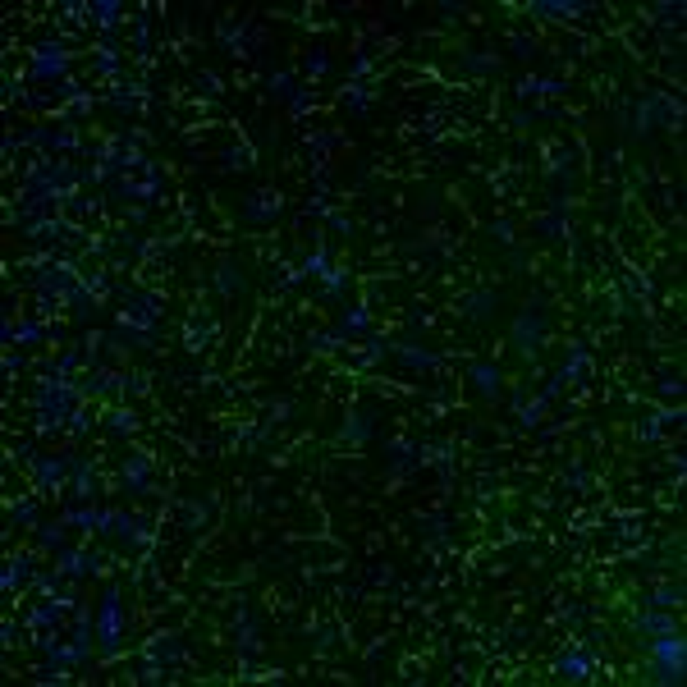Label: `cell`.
Returning a JSON list of instances; mask_svg holds the SVG:
<instances>
[{
  "label": "cell",
  "instance_id": "1",
  "mask_svg": "<svg viewBox=\"0 0 687 687\" xmlns=\"http://www.w3.org/2000/svg\"><path fill=\"white\" fill-rule=\"evenodd\" d=\"M124 642V623H120V591L106 587V596H101V646L106 651H120Z\"/></svg>",
  "mask_w": 687,
  "mask_h": 687
},
{
  "label": "cell",
  "instance_id": "3",
  "mask_svg": "<svg viewBox=\"0 0 687 687\" xmlns=\"http://www.w3.org/2000/svg\"><path fill=\"white\" fill-rule=\"evenodd\" d=\"M468 312H472V317H491V312H495V294H472L468 298Z\"/></svg>",
  "mask_w": 687,
  "mask_h": 687
},
{
  "label": "cell",
  "instance_id": "2",
  "mask_svg": "<svg viewBox=\"0 0 687 687\" xmlns=\"http://www.w3.org/2000/svg\"><path fill=\"white\" fill-rule=\"evenodd\" d=\"M472 381H477L481 394H495V390H500V371H495V367H477V371H472Z\"/></svg>",
  "mask_w": 687,
  "mask_h": 687
}]
</instances>
